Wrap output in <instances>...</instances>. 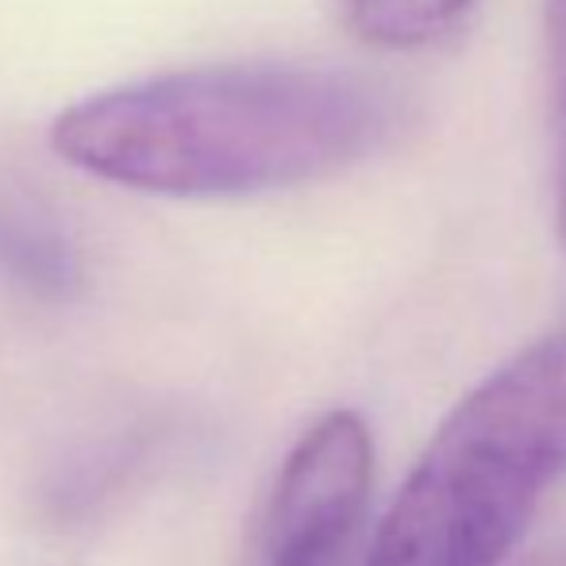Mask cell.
Segmentation results:
<instances>
[{"label": "cell", "instance_id": "cell-1", "mask_svg": "<svg viewBox=\"0 0 566 566\" xmlns=\"http://www.w3.org/2000/svg\"><path fill=\"white\" fill-rule=\"evenodd\" d=\"M389 127L394 101L363 77L239 62L93 93L54 119L51 147L139 193L251 197L347 170Z\"/></svg>", "mask_w": 566, "mask_h": 566}, {"label": "cell", "instance_id": "cell-2", "mask_svg": "<svg viewBox=\"0 0 566 566\" xmlns=\"http://www.w3.org/2000/svg\"><path fill=\"white\" fill-rule=\"evenodd\" d=\"M563 474L566 328H555L448 412L363 566H501Z\"/></svg>", "mask_w": 566, "mask_h": 566}, {"label": "cell", "instance_id": "cell-3", "mask_svg": "<svg viewBox=\"0 0 566 566\" xmlns=\"http://www.w3.org/2000/svg\"><path fill=\"white\" fill-rule=\"evenodd\" d=\"M374 485V440L358 412L321 417L285 454L262 509L251 566H350Z\"/></svg>", "mask_w": 566, "mask_h": 566}, {"label": "cell", "instance_id": "cell-4", "mask_svg": "<svg viewBox=\"0 0 566 566\" xmlns=\"http://www.w3.org/2000/svg\"><path fill=\"white\" fill-rule=\"evenodd\" d=\"M0 282L39 301H70L82 290V259L70 235L12 193H0Z\"/></svg>", "mask_w": 566, "mask_h": 566}, {"label": "cell", "instance_id": "cell-5", "mask_svg": "<svg viewBox=\"0 0 566 566\" xmlns=\"http://www.w3.org/2000/svg\"><path fill=\"white\" fill-rule=\"evenodd\" d=\"M474 0H343L347 23L374 46L420 51L462 28Z\"/></svg>", "mask_w": 566, "mask_h": 566}, {"label": "cell", "instance_id": "cell-6", "mask_svg": "<svg viewBox=\"0 0 566 566\" xmlns=\"http://www.w3.org/2000/svg\"><path fill=\"white\" fill-rule=\"evenodd\" d=\"M547 62H552L555 119V197H559V239L566 251V0H547Z\"/></svg>", "mask_w": 566, "mask_h": 566}, {"label": "cell", "instance_id": "cell-7", "mask_svg": "<svg viewBox=\"0 0 566 566\" xmlns=\"http://www.w3.org/2000/svg\"><path fill=\"white\" fill-rule=\"evenodd\" d=\"M528 566H566V552H552V555H539Z\"/></svg>", "mask_w": 566, "mask_h": 566}]
</instances>
